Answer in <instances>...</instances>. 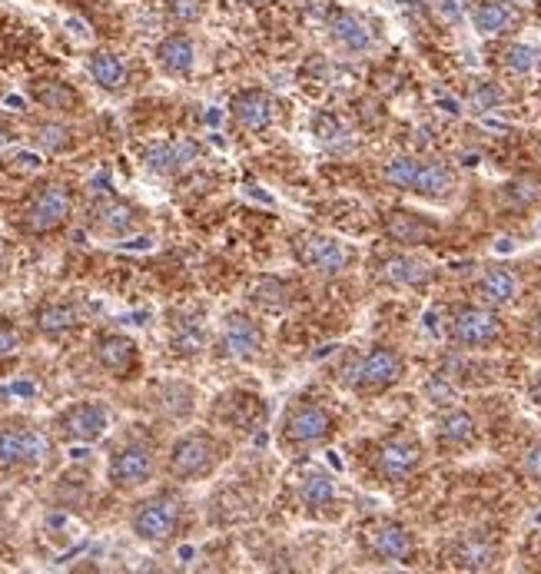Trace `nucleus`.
Returning <instances> with one entry per match:
<instances>
[{"label": "nucleus", "mask_w": 541, "mask_h": 574, "mask_svg": "<svg viewBox=\"0 0 541 574\" xmlns=\"http://www.w3.org/2000/svg\"><path fill=\"white\" fill-rule=\"evenodd\" d=\"M87 219H90V226L97 229V233L117 236V239L137 233V229L143 226V213L137 210V206L123 203V200H113V196H107V200H100V203H93Z\"/></svg>", "instance_id": "obj_22"}, {"label": "nucleus", "mask_w": 541, "mask_h": 574, "mask_svg": "<svg viewBox=\"0 0 541 574\" xmlns=\"http://www.w3.org/2000/svg\"><path fill=\"white\" fill-rule=\"evenodd\" d=\"M386 236L395 246H425L439 236V223L409 210H395L386 216Z\"/></svg>", "instance_id": "obj_26"}, {"label": "nucleus", "mask_w": 541, "mask_h": 574, "mask_svg": "<svg viewBox=\"0 0 541 574\" xmlns=\"http://www.w3.org/2000/svg\"><path fill=\"white\" fill-rule=\"evenodd\" d=\"M213 415L223 429L239 432V435H253L266 425V402H263V395L236 389V392H226L223 399L216 402Z\"/></svg>", "instance_id": "obj_15"}, {"label": "nucleus", "mask_w": 541, "mask_h": 574, "mask_svg": "<svg viewBox=\"0 0 541 574\" xmlns=\"http://www.w3.org/2000/svg\"><path fill=\"white\" fill-rule=\"evenodd\" d=\"M70 216H74V190H70V183L47 180L27 196L24 213H20V229L27 236H50L60 226H67Z\"/></svg>", "instance_id": "obj_6"}, {"label": "nucleus", "mask_w": 541, "mask_h": 574, "mask_svg": "<svg viewBox=\"0 0 541 574\" xmlns=\"http://www.w3.org/2000/svg\"><path fill=\"white\" fill-rule=\"evenodd\" d=\"M54 458V442L47 432L34 429L27 422H4L0 425V468H40Z\"/></svg>", "instance_id": "obj_8"}, {"label": "nucleus", "mask_w": 541, "mask_h": 574, "mask_svg": "<svg viewBox=\"0 0 541 574\" xmlns=\"http://www.w3.org/2000/svg\"><path fill=\"white\" fill-rule=\"evenodd\" d=\"M0 508H4V498H0Z\"/></svg>", "instance_id": "obj_41"}, {"label": "nucleus", "mask_w": 541, "mask_h": 574, "mask_svg": "<svg viewBox=\"0 0 541 574\" xmlns=\"http://www.w3.org/2000/svg\"><path fill=\"white\" fill-rule=\"evenodd\" d=\"M376 279L389 289H425L432 283V266L419 256L392 253L386 259H379Z\"/></svg>", "instance_id": "obj_21"}, {"label": "nucleus", "mask_w": 541, "mask_h": 574, "mask_svg": "<svg viewBox=\"0 0 541 574\" xmlns=\"http://www.w3.org/2000/svg\"><path fill=\"white\" fill-rule=\"evenodd\" d=\"M339 432V419L332 415L329 405L316 399H299L283 412V422L276 429V442L286 452H312V448L329 445Z\"/></svg>", "instance_id": "obj_2"}, {"label": "nucleus", "mask_w": 541, "mask_h": 574, "mask_svg": "<svg viewBox=\"0 0 541 574\" xmlns=\"http://www.w3.org/2000/svg\"><path fill=\"white\" fill-rule=\"evenodd\" d=\"M87 73L93 77V83L107 93H123L130 83L127 60H123L120 54H113V50H93V54L87 57Z\"/></svg>", "instance_id": "obj_31"}, {"label": "nucleus", "mask_w": 541, "mask_h": 574, "mask_svg": "<svg viewBox=\"0 0 541 574\" xmlns=\"http://www.w3.org/2000/svg\"><path fill=\"white\" fill-rule=\"evenodd\" d=\"M230 117L243 133H263L273 127L276 107L263 87H246L230 100Z\"/></svg>", "instance_id": "obj_20"}, {"label": "nucleus", "mask_w": 541, "mask_h": 574, "mask_svg": "<svg viewBox=\"0 0 541 574\" xmlns=\"http://www.w3.org/2000/svg\"><path fill=\"white\" fill-rule=\"evenodd\" d=\"M502 67L515 77H528L538 67V50L528 44H508L502 50Z\"/></svg>", "instance_id": "obj_35"}, {"label": "nucleus", "mask_w": 541, "mask_h": 574, "mask_svg": "<svg viewBox=\"0 0 541 574\" xmlns=\"http://www.w3.org/2000/svg\"><path fill=\"white\" fill-rule=\"evenodd\" d=\"M30 93H34V100L40 103V107H47L54 113H67V110L80 107V97L60 80H37L34 87H30Z\"/></svg>", "instance_id": "obj_33"}, {"label": "nucleus", "mask_w": 541, "mask_h": 574, "mask_svg": "<svg viewBox=\"0 0 541 574\" xmlns=\"http://www.w3.org/2000/svg\"><path fill=\"white\" fill-rule=\"evenodd\" d=\"M160 4H173V0H160Z\"/></svg>", "instance_id": "obj_40"}, {"label": "nucleus", "mask_w": 541, "mask_h": 574, "mask_svg": "<svg viewBox=\"0 0 541 574\" xmlns=\"http://www.w3.org/2000/svg\"><path fill=\"white\" fill-rule=\"evenodd\" d=\"M293 259L312 276L336 279L352 266V249L339 236L303 229V233L293 236Z\"/></svg>", "instance_id": "obj_7"}, {"label": "nucleus", "mask_w": 541, "mask_h": 574, "mask_svg": "<svg viewBox=\"0 0 541 574\" xmlns=\"http://www.w3.org/2000/svg\"><path fill=\"white\" fill-rule=\"evenodd\" d=\"M475 296L482 306L505 309L518 299V276L505 266H488L482 276L475 279Z\"/></svg>", "instance_id": "obj_28"}, {"label": "nucleus", "mask_w": 541, "mask_h": 574, "mask_svg": "<svg viewBox=\"0 0 541 574\" xmlns=\"http://www.w3.org/2000/svg\"><path fill=\"white\" fill-rule=\"evenodd\" d=\"M110 429V412L103 402H93V399H83L67 405L64 412H57L54 419V432L60 442H70V445H93L100 442L103 435Z\"/></svg>", "instance_id": "obj_11"}, {"label": "nucleus", "mask_w": 541, "mask_h": 574, "mask_svg": "<svg viewBox=\"0 0 541 574\" xmlns=\"http://www.w3.org/2000/svg\"><path fill=\"white\" fill-rule=\"evenodd\" d=\"M405 379V356L392 346H372L346 369V385L359 399H376V395L395 389Z\"/></svg>", "instance_id": "obj_4"}, {"label": "nucleus", "mask_w": 541, "mask_h": 574, "mask_svg": "<svg viewBox=\"0 0 541 574\" xmlns=\"http://www.w3.org/2000/svg\"><path fill=\"white\" fill-rule=\"evenodd\" d=\"M246 299L263 312H289L296 306V286L283 276H256L246 286Z\"/></svg>", "instance_id": "obj_25"}, {"label": "nucleus", "mask_w": 541, "mask_h": 574, "mask_svg": "<svg viewBox=\"0 0 541 574\" xmlns=\"http://www.w3.org/2000/svg\"><path fill=\"white\" fill-rule=\"evenodd\" d=\"M326 34L332 44L339 50H346V54H366V50H372V44H376V34H372L369 20L349 7H329Z\"/></svg>", "instance_id": "obj_17"}, {"label": "nucleus", "mask_w": 541, "mask_h": 574, "mask_svg": "<svg viewBox=\"0 0 541 574\" xmlns=\"http://www.w3.org/2000/svg\"><path fill=\"white\" fill-rule=\"evenodd\" d=\"M422 468V442L412 435H392L372 452V475L382 485H399Z\"/></svg>", "instance_id": "obj_12"}, {"label": "nucleus", "mask_w": 541, "mask_h": 574, "mask_svg": "<svg viewBox=\"0 0 541 574\" xmlns=\"http://www.w3.org/2000/svg\"><path fill=\"white\" fill-rule=\"evenodd\" d=\"M226 458V442L213 432H183L166 452V475L173 482H203L213 478Z\"/></svg>", "instance_id": "obj_3"}, {"label": "nucleus", "mask_w": 541, "mask_h": 574, "mask_svg": "<svg viewBox=\"0 0 541 574\" xmlns=\"http://www.w3.org/2000/svg\"><path fill=\"white\" fill-rule=\"evenodd\" d=\"M20 329L14 326V322L0 319V362H7L10 356H17L20 352Z\"/></svg>", "instance_id": "obj_36"}, {"label": "nucleus", "mask_w": 541, "mask_h": 574, "mask_svg": "<svg viewBox=\"0 0 541 574\" xmlns=\"http://www.w3.org/2000/svg\"><path fill=\"white\" fill-rule=\"evenodd\" d=\"M140 160L150 173L176 176L196 160V146L190 140H160V143H150L147 150L140 153Z\"/></svg>", "instance_id": "obj_24"}, {"label": "nucleus", "mask_w": 541, "mask_h": 574, "mask_svg": "<svg viewBox=\"0 0 541 574\" xmlns=\"http://www.w3.org/2000/svg\"><path fill=\"white\" fill-rule=\"evenodd\" d=\"M166 10L180 24H196L203 17V0H173V4H166Z\"/></svg>", "instance_id": "obj_37"}, {"label": "nucleus", "mask_w": 541, "mask_h": 574, "mask_svg": "<svg viewBox=\"0 0 541 574\" xmlns=\"http://www.w3.org/2000/svg\"><path fill=\"white\" fill-rule=\"evenodd\" d=\"M522 472H525V478H532V482L541 485V442H535V445L525 448V455H522Z\"/></svg>", "instance_id": "obj_38"}, {"label": "nucleus", "mask_w": 541, "mask_h": 574, "mask_svg": "<svg viewBox=\"0 0 541 574\" xmlns=\"http://www.w3.org/2000/svg\"><path fill=\"white\" fill-rule=\"evenodd\" d=\"M366 555L376 565H415L419 545H415V535L402 521H376L366 531Z\"/></svg>", "instance_id": "obj_13"}, {"label": "nucleus", "mask_w": 541, "mask_h": 574, "mask_svg": "<svg viewBox=\"0 0 541 574\" xmlns=\"http://www.w3.org/2000/svg\"><path fill=\"white\" fill-rule=\"evenodd\" d=\"M170 349L173 356L193 359L206 349V322L196 312H176L170 322Z\"/></svg>", "instance_id": "obj_30"}, {"label": "nucleus", "mask_w": 541, "mask_h": 574, "mask_svg": "<svg viewBox=\"0 0 541 574\" xmlns=\"http://www.w3.org/2000/svg\"><path fill=\"white\" fill-rule=\"evenodd\" d=\"M153 475H156V452L143 438H127L107 458V482L117 492L143 488L147 482H153Z\"/></svg>", "instance_id": "obj_9"}, {"label": "nucleus", "mask_w": 541, "mask_h": 574, "mask_svg": "<svg viewBox=\"0 0 541 574\" xmlns=\"http://www.w3.org/2000/svg\"><path fill=\"white\" fill-rule=\"evenodd\" d=\"M502 339V319L495 316L492 306H459L449 322V342L462 352H482L492 349Z\"/></svg>", "instance_id": "obj_10"}, {"label": "nucleus", "mask_w": 541, "mask_h": 574, "mask_svg": "<svg viewBox=\"0 0 541 574\" xmlns=\"http://www.w3.org/2000/svg\"><path fill=\"white\" fill-rule=\"evenodd\" d=\"M93 359L107 375L113 379H133L140 369V349L137 342L130 336H123V332H103L93 342Z\"/></svg>", "instance_id": "obj_18"}, {"label": "nucleus", "mask_w": 541, "mask_h": 574, "mask_svg": "<svg viewBox=\"0 0 541 574\" xmlns=\"http://www.w3.org/2000/svg\"><path fill=\"white\" fill-rule=\"evenodd\" d=\"M153 57L166 77H186V73H193L196 64V44L190 34H170L156 44Z\"/></svg>", "instance_id": "obj_29"}, {"label": "nucleus", "mask_w": 541, "mask_h": 574, "mask_svg": "<svg viewBox=\"0 0 541 574\" xmlns=\"http://www.w3.org/2000/svg\"><path fill=\"white\" fill-rule=\"evenodd\" d=\"M259 349H263V329H259V322L243 309L226 312V319L220 326V339H216L220 359L249 362L259 356Z\"/></svg>", "instance_id": "obj_14"}, {"label": "nucleus", "mask_w": 541, "mask_h": 574, "mask_svg": "<svg viewBox=\"0 0 541 574\" xmlns=\"http://www.w3.org/2000/svg\"><path fill=\"white\" fill-rule=\"evenodd\" d=\"M186 505L176 492H156L143 502L133 505L130 511V531L143 545H166L180 535Z\"/></svg>", "instance_id": "obj_5"}, {"label": "nucleus", "mask_w": 541, "mask_h": 574, "mask_svg": "<svg viewBox=\"0 0 541 574\" xmlns=\"http://www.w3.org/2000/svg\"><path fill=\"white\" fill-rule=\"evenodd\" d=\"M532 342H535V346H541V312L532 319Z\"/></svg>", "instance_id": "obj_39"}, {"label": "nucleus", "mask_w": 541, "mask_h": 574, "mask_svg": "<svg viewBox=\"0 0 541 574\" xmlns=\"http://www.w3.org/2000/svg\"><path fill=\"white\" fill-rule=\"evenodd\" d=\"M502 558V548L485 531H465L449 545V565L459 571H492Z\"/></svg>", "instance_id": "obj_19"}, {"label": "nucleus", "mask_w": 541, "mask_h": 574, "mask_svg": "<svg viewBox=\"0 0 541 574\" xmlns=\"http://www.w3.org/2000/svg\"><path fill=\"white\" fill-rule=\"evenodd\" d=\"M296 498H299V505L316 518H332L342 511L336 478H332L329 472H322V468H316V465L303 468V475L296 478Z\"/></svg>", "instance_id": "obj_16"}, {"label": "nucleus", "mask_w": 541, "mask_h": 574, "mask_svg": "<svg viewBox=\"0 0 541 574\" xmlns=\"http://www.w3.org/2000/svg\"><path fill=\"white\" fill-rule=\"evenodd\" d=\"M435 442L442 452H468L478 442V425L465 409H449L435 422Z\"/></svg>", "instance_id": "obj_27"}, {"label": "nucleus", "mask_w": 541, "mask_h": 574, "mask_svg": "<svg viewBox=\"0 0 541 574\" xmlns=\"http://www.w3.org/2000/svg\"><path fill=\"white\" fill-rule=\"evenodd\" d=\"M34 326L37 332H44V336L57 339L64 336V332H74L80 326V316L67 302H44V306L34 312Z\"/></svg>", "instance_id": "obj_32"}, {"label": "nucleus", "mask_w": 541, "mask_h": 574, "mask_svg": "<svg viewBox=\"0 0 541 574\" xmlns=\"http://www.w3.org/2000/svg\"><path fill=\"white\" fill-rule=\"evenodd\" d=\"M37 146H44L50 153H67L77 146V133L67 127V123H40L34 130Z\"/></svg>", "instance_id": "obj_34"}, {"label": "nucleus", "mask_w": 541, "mask_h": 574, "mask_svg": "<svg viewBox=\"0 0 541 574\" xmlns=\"http://www.w3.org/2000/svg\"><path fill=\"white\" fill-rule=\"evenodd\" d=\"M382 180L395 186V190L422 196V200H432V203L452 200L455 190H459V176H455L452 166L435 163V160H419V156H392V160L382 166Z\"/></svg>", "instance_id": "obj_1"}, {"label": "nucleus", "mask_w": 541, "mask_h": 574, "mask_svg": "<svg viewBox=\"0 0 541 574\" xmlns=\"http://www.w3.org/2000/svg\"><path fill=\"white\" fill-rule=\"evenodd\" d=\"M522 24V14L512 0H478L472 7V27L482 37H508Z\"/></svg>", "instance_id": "obj_23"}]
</instances>
